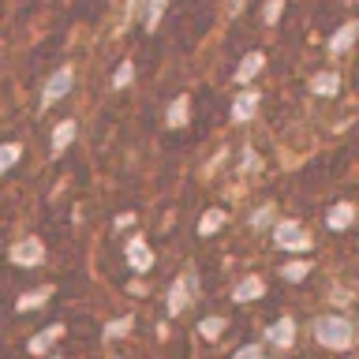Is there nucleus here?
Returning <instances> with one entry per match:
<instances>
[{
    "mask_svg": "<svg viewBox=\"0 0 359 359\" xmlns=\"http://www.w3.org/2000/svg\"><path fill=\"white\" fill-rule=\"evenodd\" d=\"M352 322H344V318H337V314H325V318H318L314 322V341L318 344H325V348H348L352 344Z\"/></svg>",
    "mask_w": 359,
    "mask_h": 359,
    "instance_id": "f257e3e1",
    "label": "nucleus"
},
{
    "mask_svg": "<svg viewBox=\"0 0 359 359\" xmlns=\"http://www.w3.org/2000/svg\"><path fill=\"white\" fill-rule=\"evenodd\" d=\"M273 240H277V247H285V251H303V247H311L307 232L299 229V221H280L273 229Z\"/></svg>",
    "mask_w": 359,
    "mask_h": 359,
    "instance_id": "f03ea898",
    "label": "nucleus"
},
{
    "mask_svg": "<svg viewBox=\"0 0 359 359\" xmlns=\"http://www.w3.org/2000/svg\"><path fill=\"white\" fill-rule=\"evenodd\" d=\"M72 83H75V72H72V67H60V72H53L49 83H45L41 105H53V101H60L67 90H72Z\"/></svg>",
    "mask_w": 359,
    "mask_h": 359,
    "instance_id": "7ed1b4c3",
    "label": "nucleus"
},
{
    "mask_svg": "<svg viewBox=\"0 0 359 359\" xmlns=\"http://www.w3.org/2000/svg\"><path fill=\"white\" fill-rule=\"evenodd\" d=\"M11 262H15V266H38V262H45L41 240H19L15 247H11Z\"/></svg>",
    "mask_w": 359,
    "mask_h": 359,
    "instance_id": "20e7f679",
    "label": "nucleus"
},
{
    "mask_svg": "<svg viewBox=\"0 0 359 359\" xmlns=\"http://www.w3.org/2000/svg\"><path fill=\"white\" fill-rule=\"evenodd\" d=\"M60 337H64V325H60V322L45 325V330H41L38 337H30L27 352H30V355H45V352H49V348H53L56 341H60Z\"/></svg>",
    "mask_w": 359,
    "mask_h": 359,
    "instance_id": "39448f33",
    "label": "nucleus"
},
{
    "mask_svg": "<svg viewBox=\"0 0 359 359\" xmlns=\"http://www.w3.org/2000/svg\"><path fill=\"white\" fill-rule=\"evenodd\" d=\"M128 266L135 273H146L154 266V251L146 247V240H128Z\"/></svg>",
    "mask_w": 359,
    "mask_h": 359,
    "instance_id": "423d86ee",
    "label": "nucleus"
},
{
    "mask_svg": "<svg viewBox=\"0 0 359 359\" xmlns=\"http://www.w3.org/2000/svg\"><path fill=\"white\" fill-rule=\"evenodd\" d=\"M49 296H53V285H41V288H34V292H22V296L15 299V311H19V314L38 311V307H45V303H49Z\"/></svg>",
    "mask_w": 359,
    "mask_h": 359,
    "instance_id": "0eeeda50",
    "label": "nucleus"
},
{
    "mask_svg": "<svg viewBox=\"0 0 359 359\" xmlns=\"http://www.w3.org/2000/svg\"><path fill=\"white\" fill-rule=\"evenodd\" d=\"M266 292V285H262V277H243L240 285L232 288V299L236 303H251V299H258Z\"/></svg>",
    "mask_w": 359,
    "mask_h": 359,
    "instance_id": "6e6552de",
    "label": "nucleus"
},
{
    "mask_svg": "<svg viewBox=\"0 0 359 359\" xmlns=\"http://www.w3.org/2000/svg\"><path fill=\"white\" fill-rule=\"evenodd\" d=\"M311 90L318 97H333L337 90H341V75H337V72H318V75L311 79Z\"/></svg>",
    "mask_w": 359,
    "mask_h": 359,
    "instance_id": "1a4fd4ad",
    "label": "nucleus"
},
{
    "mask_svg": "<svg viewBox=\"0 0 359 359\" xmlns=\"http://www.w3.org/2000/svg\"><path fill=\"white\" fill-rule=\"evenodd\" d=\"M262 67H266V56H262V53H247L243 64L236 67V83H251V79L262 72Z\"/></svg>",
    "mask_w": 359,
    "mask_h": 359,
    "instance_id": "9d476101",
    "label": "nucleus"
},
{
    "mask_svg": "<svg viewBox=\"0 0 359 359\" xmlns=\"http://www.w3.org/2000/svg\"><path fill=\"white\" fill-rule=\"evenodd\" d=\"M352 217H355V206H352V202H337V206L330 210V217H325V224H330L333 232H341V229H348V224H352Z\"/></svg>",
    "mask_w": 359,
    "mask_h": 359,
    "instance_id": "9b49d317",
    "label": "nucleus"
},
{
    "mask_svg": "<svg viewBox=\"0 0 359 359\" xmlns=\"http://www.w3.org/2000/svg\"><path fill=\"white\" fill-rule=\"evenodd\" d=\"M269 341L280 344V348H288L292 341H296V322H292V318H277L273 325H269Z\"/></svg>",
    "mask_w": 359,
    "mask_h": 359,
    "instance_id": "f8f14e48",
    "label": "nucleus"
},
{
    "mask_svg": "<svg viewBox=\"0 0 359 359\" xmlns=\"http://www.w3.org/2000/svg\"><path fill=\"white\" fill-rule=\"evenodd\" d=\"M187 109H191V97H187V94H180L172 105H168L165 123H168V128H184V123H187Z\"/></svg>",
    "mask_w": 359,
    "mask_h": 359,
    "instance_id": "ddd939ff",
    "label": "nucleus"
},
{
    "mask_svg": "<svg viewBox=\"0 0 359 359\" xmlns=\"http://www.w3.org/2000/svg\"><path fill=\"white\" fill-rule=\"evenodd\" d=\"M355 34H359V22H344V27L330 38V53H333V56H337V53H344L348 45L355 41Z\"/></svg>",
    "mask_w": 359,
    "mask_h": 359,
    "instance_id": "4468645a",
    "label": "nucleus"
},
{
    "mask_svg": "<svg viewBox=\"0 0 359 359\" xmlns=\"http://www.w3.org/2000/svg\"><path fill=\"white\" fill-rule=\"evenodd\" d=\"M255 109H258V94H240V97L232 101V120H236V123L251 120Z\"/></svg>",
    "mask_w": 359,
    "mask_h": 359,
    "instance_id": "2eb2a0df",
    "label": "nucleus"
},
{
    "mask_svg": "<svg viewBox=\"0 0 359 359\" xmlns=\"http://www.w3.org/2000/svg\"><path fill=\"white\" fill-rule=\"evenodd\" d=\"M72 139H75V120H64L60 128L53 131V154L60 157V150H67V146H72Z\"/></svg>",
    "mask_w": 359,
    "mask_h": 359,
    "instance_id": "dca6fc26",
    "label": "nucleus"
},
{
    "mask_svg": "<svg viewBox=\"0 0 359 359\" xmlns=\"http://www.w3.org/2000/svg\"><path fill=\"white\" fill-rule=\"evenodd\" d=\"M187 303H191L187 299V280H176V285L168 288V314H180Z\"/></svg>",
    "mask_w": 359,
    "mask_h": 359,
    "instance_id": "f3484780",
    "label": "nucleus"
},
{
    "mask_svg": "<svg viewBox=\"0 0 359 359\" xmlns=\"http://www.w3.org/2000/svg\"><path fill=\"white\" fill-rule=\"evenodd\" d=\"M131 314H123V318H112L109 325H105V341H116V337H123V333H128L131 330Z\"/></svg>",
    "mask_w": 359,
    "mask_h": 359,
    "instance_id": "a211bd4d",
    "label": "nucleus"
},
{
    "mask_svg": "<svg viewBox=\"0 0 359 359\" xmlns=\"http://www.w3.org/2000/svg\"><path fill=\"white\" fill-rule=\"evenodd\" d=\"M224 224V210H213V213H206V217L198 221V236H210V232H217Z\"/></svg>",
    "mask_w": 359,
    "mask_h": 359,
    "instance_id": "6ab92c4d",
    "label": "nucleus"
},
{
    "mask_svg": "<svg viewBox=\"0 0 359 359\" xmlns=\"http://www.w3.org/2000/svg\"><path fill=\"white\" fill-rule=\"evenodd\" d=\"M135 79V64L131 60H123L120 67H116V75H112V90H123Z\"/></svg>",
    "mask_w": 359,
    "mask_h": 359,
    "instance_id": "aec40b11",
    "label": "nucleus"
},
{
    "mask_svg": "<svg viewBox=\"0 0 359 359\" xmlns=\"http://www.w3.org/2000/svg\"><path fill=\"white\" fill-rule=\"evenodd\" d=\"M198 333L206 337V341L221 337V333H224V318H202V322H198Z\"/></svg>",
    "mask_w": 359,
    "mask_h": 359,
    "instance_id": "412c9836",
    "label": "nucleus"
},
{
    "mask_svg": "<svg viewBox=\"0 0 359 359\" xmlns=\"http://www.w3.org/2000/svg\"><path fill=\"white\" fill-rule=\"evenodd\" d=\"M307 273H311V266H307V262H288L285 269H280V277L292 280V285H296V280H303Z\"/></svg>",
    "mask_w": 359,
    "mask_h": 359,
    "instance_id": "4be33fe9",
    "label": "nucleus"
},
{
    "mask_svg": "<svg viewBox=\"0 0 359 359\" xmlns=\"http://www.w3.org/2000/svg\"><path fill=\"white\" fill-rule=\"evenodd\" d=\"M165 4H168V0H150V4H146V30H154L157 22H161V11H165Z\"/></svg>",
    "mask_w": 359,
    "mask_h": 359,
    "instance_id": "5701e85b",
    "label": "nucleus"
},
{
    "mask_svg": "<svg viewBox=\"0 0 359 359\" xmlns=\"http://www.w3.org/2000/svg\"><path fill=\"white\" fill-rule=\"evenodd\" d=\"M19 154H22V146H19V142H8L4 154H0V172H8V168L19 161Z\"/></svg>",
    "mask_w": 359,
    "mask_h": 359,
    "instance_id": "b1692460",
    "label": "nucleus"
},
{
    "mask_svg": "<svg viewBox=\"0 0 359 359\" xmlns=\"http://www.w3.org/2000/svg\"><path fill=\"white\" fill-rule=\"evenodd\" d=\"M280 8H285V0H269L266 11H262V19H266V22H277V19H280Z\"/></svg>",
    "mask_w": 359,
    "mask_h": 359,
    "instance_id": "393cba45",
    "label": "nucleus"
},
{
    "mask_svg": "<svg viewBox=\"0 0 359 359\" xmlns=\"http://www.w3.org/2000/svg\"><path fill=\"white\" fill-rule=\"evenodd\" d=\"M232 359H262V348H258V344H243Z\"/></svg>",
    "mask_w": 359,
    "mask_h": 359,
    "instance_id": "a878e982",
    "label": "nucleus"
}]
</instances>
